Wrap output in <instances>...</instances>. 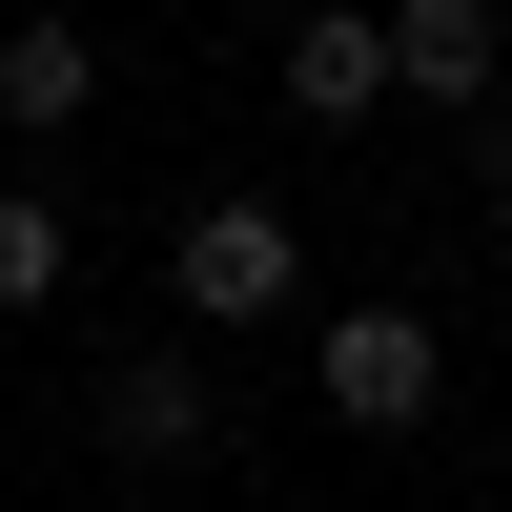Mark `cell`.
Returning a JSON list of instances; mask_svg holds the SVG:
<instances>
[{
  "label": "cell",
  "instance_id": "1",
  "mask_svg": "<svg viewBox=\"0 0 512 512\" xmlns=\"http://www.w3.org/2000/svg\"><path fill=\"white\" fill-rule=\"evenodd\" d=\"M308 390H328V431L390 451V431H431V410H451V328L369 287V308H328V328H308Z\"/></svg>",
  "mask_w": 512,
  "mask_h": 512
},
{
  "label": "cell",
  "instance_id": "2",
  "mask_svg": "<svg viewBox=\"0 0 512 512\" xmlns=\"http://www.w3.org/2000/svg\"><path fill=\"white\" fill-rule=\"evenodd\" d=\"M164 287H185V328H287V308H308V226L226 185V205L164 226Z\"/></svg>",
  "mask_w": 512,
  "mask_h": 512
},
{
  "label": "cell",
  "instance_id": "3",
  "mask_svg": "<svg viewBox=\"0 0 512 512\" xmlns=\"http://www.w3.org/2000/svg\"><path fill=\"white\" fill-rule=\"evenodd\" d=\"M267 82H287V123H308V144H349V123H390V0H287Z\"/></svg>",
  "mask_w": 512,
  "mask_h": 512
},
{
  "label": "cell",
  "instance_id": "4",
  "mask_svg": "<svg viewBox=\"0 0 512 512\" xmlns=\"http://www.w3.org/2000/svg\"><path fill=\"white\" fill-rule=\"evenodd\" d=\"M82 431H103L123 472H205V451H226V390H205L185 349H123V369H103V410H82Z\"/></svg>",
  "mask_w": 512,
  "mask_h": 512
},
{
  "label": "cell",
  "instance_id": "5",
  "mask_svg": "<svg viewBox=\"0 0 512 512\" xmlns=\"http://www.w3.org/2000/svg\"><path fill=\"white\" fill-rule=\"evenodd\" d=\"M492 82H512V21H492V0H390V103H451V123H472Z\"/></svg>",
  "mask_w": 512,
  "mask_h": 512
},
{
  "label": "cell",
  "instance_id": "6",
  "mask_svg": "<svg viewBox=\"0 0 512 512\" xmlns=\"http://www.w3.org/2000/svg\"><path fill=\"white\" fill-rule=\"evenodd\" d=\"M82 103H103V41H82V0H41V21H0V144H62Z\"/></svg>",
  "mask_w": 512,
  "mask_h": 512
},
{
  "label": "cell",
  "instance_id": "7",
  "mask_svg": "<svg viewBox=\"0 0 512 512\" xmlns=\"http://www.w3.org/2000/svg\"><path fill=\"white\" fill-rule=\"evenodd\" d=\"M62 287H82V226H62L41 185H0V328H41Z\"/></svg>",
  "mask_w": 512,
  "mask_h": 512
}]
</instances>
